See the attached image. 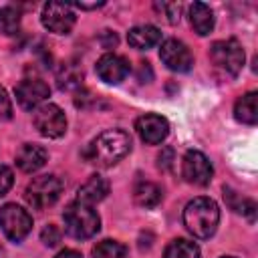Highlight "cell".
I'll return each mask as SVG.
<instances>
[{
  "instance_id": "cell-4",
  "label": "cell",
  "mask_w": 258,
  "mask_h": 258,
  "mask_svg": "<svg viewBox=\"0 0 258 258\" xmlns=\"http://www.w3.org/2000/svg\"><path fill=\"white\" fill-rule=\"evenodd\" d=\"M210 58L214 69L222 77H236L244 67V48L236 38L228 40H216L210 46Z\"/></svg>"
},
{
  "instance_id": "cell-31",
  "label": "cell",
  "mask_w": 258,
  "mask_h": 258,
  "mask_svg": "<svg viewBox=\"0 0 258 258\" xmlns=\"http://www.w3.org/2000/svg\"><path fill=\"white\" fill-rule=\"evenodd\" d=\"M0 258H2V248H0Z\"/></svg>"
},
{
  "instance_id": "cell-27",
  "label": "cell",
  "mask_w": 258,
  "mask_h": 258,
  "mask_svg": "<svg viewBox=\"0 0 258 258\" xmlns=\"http://www.w3.org/2000/svg\"><path fill=\"white\" fill-rule=\"evenodd\" d=\"M12 117V103L6 91L0 87V121H8Z\"/></svg>"
},
{
  "instance_id": "cell-1",
  "label": "cell",
  "mask_w": 258,
  "mask_h": 258,
  "mask_svg": "<svg viewBox=\"0 0 258 258\" xmlns=\"http://www.w3.org/2000/svg\"><path fill=\"white\" fill-rule=\"evenodd\" d=\"M131 151V137L123 129H107L97 135L85 149V159L89 163L111 167L121 161Z\"/></svg>"
},
{
  "instance_id": "cell-20",
  "label": "cell",
  "mask_w": 258,
  "mask_h": 258,
  "mask_svg": "<svg viewBox=\"0 0 258 258\" xmlns=\"http://www.w3.org/2000/svg\"><path fill=\"white\" fill-rule=\"evenodd\" d=\"M163 258H200V248L185 238H177L167 244Z\"/></svg>"
},
{
  "instance_id": "cell-15",
  "label": "cell",
  "mask_w": 258,
  "mask_h": 258,
  "mask_svg": "<svg viewBox=\"0 0 258 258\" xmlns=\"http://www.w3.org/2000/svg\"><path fill=\"white\" fill-rule=\"evenodd\" d=\"M109 194V181L103 175H91L77 191V202L87 204V206H95L97 202L105 200Z\"/></svg>"
},
{
  "instance_id": "cell-5",
  "label": "cell",
  "mask_w": 258,
  "mask_h": 258,
  "mask_svg": "<svg viewBox=\"0 0 258 258\" xmlns=\"http://www.w3.org/2000/svg\"><path fill=\"white\" fill-rule=\"evenodd\" d=\"M60 191H62V181L56 175H40L26 185L24 198L28 206H32L34 210H44L60 198Z\"/></svg>"
},
{
  "instance_id": "cell-6",
  "label": "cell",
  "mask_w": 258,
  "mask_h": 258,
  "mask_svg": "<svg viewBox=\"0 0 258 258\" xmlns=\"http://www.w3.org/2000/svg\"><path fill=\"white\" fill-rule=\"evenodd\" d=\"M0 228L8 240L22 242L32 230V218L24 208L16 204H6L0 208Z\"/></svg>"
},
{
  "instance_id": "cell-3",
  "label": "cell",
  "mask_w": 258,
  "mask_h": 258,
  "mask_svg": "<svg viewBox=\"0 0 258 258\" xmlns=\"http://www.w3.org/2000/svg\"><path fill=\"white\" fill-rule=\"evenodd\" d=\"M62 220H64L67 234L77 238V240L93 238L101 228V218L93 210V206H87V204H81V202L69 204L64 214H62Z\"/></svg>"
},
{
  "instance_id": "cell-24",
  "label": "cell",
  "mask_w": 258,
  "mask_h": 258,
  "mask_svg": "<svg viewBox=\"0 0 258 258\" xmlns=\"http://www.w3.org/2000/svg\"><path fill=\"white\" fill-rule=\"evenodd\" d=\"M40 240L46 244V246H56L58 242H60V230L54 226V224H48L42 232H40Z\"/></svg>"
},
{
  "instance_id": "cell-13",
  "label": "cell",
  "mask_w": 258,
  "mask_h": 258,
  "mask_svg": "<svg viewBox=\"0 0 258 258\" xmlns=\"http://www.w3.org/2000/svg\"><path fill=\"white\" fill-rule=\"evenodd\" d=\"M50 95V89L44 81L40 79H24L20 81V85L16 87V101L22 109L32 111L38 109V105Z\"/></svg>"
},
{
  "instance_id": "cell-21",
  "label": "cell",
  "mask_w": 258,
  "mask_h": 258,
  "mask_svg": "<svg viewBox=\"0 0 258 258\" xmlns=\"http://www.w3.org/2000/svg\"><path fill=\"white\" fill-rule=\"evenodd\" d=\"M224 198H226L228 206H230L234 212L244 214V216H248L250 220H254V216H256V204H254L252 200L240 198V196H238L234 189H230V187H224Z\"/></svg>"
},
{
  "instance_id": "cell-28",
  "label": "cell",
  "mask_w": 258,
  "mask_h": 258,
  "mask_svg": "<svg viewBox=\"0 0 258 258\" xmlns=\"http://www.w3.org/2000/svg\"><path fill=\"white\" fill-rule=\"evenodd\" d=\"M171 163H173V149L165 147V149L157 155V165H159L161 169H169V167H171Z\"/></svg>"
},
{
  "instance_id": "cell-2",
  "label": "cell",
  "mask_w": 258,
  "mask_h": 258,
  "mask_svg": "<svg viewBox=\"0 0 258 258\" xmlns=\"http://www.w3.org/2000/svg\"><path fill=\"white\" fill-rule=\"evenodd\" d=\"M183 224H185L187 232L200 240L214 236V232L220 224L218 204L204 196L194 198L191 202H187V206L183 210Z\"/></svg>"
},
{
  "instance_id": "cell-12",
  "label": "cell",
  "mask_w": 258,
  "mask_h": 258,
  "mask_svg": "<svg viewBox=\"0 0 258 258\" xmlns=\"http://www.w3.org/2000/svg\"><path fill=\"white\" fill-rule=\"evenodd\" d=\"M97 75L107 85H119L129 75V60L121 54L107 52L97 60Z\"/></svg>"
},
{
  "instance_id": "cell-10",
  "label": "cell",
  "mask_w": 258,
  "mask_h": 258,
  "mask_svg": "<svg viewBox=\"0 0 258 258\" xmlns=\"http://www.w3.org/2000/svg\"><path fill=\"white\" fill-rule=\"evenodd\" d=\"M159 56H161L163 64L175 73H187L194 64V56H191L189 48L177 38H167L159 48Z\"/></svg>"
},
{
  "instance_id": "cell-8",
  "label": "cell",
  "mask_w": 258,
  "mask_h": 258,
  "mask_svg": "<svg viewBox=\"0 0 258 258\" xmlns=\"http://www.w3.org/2000/svg\"><path fill=\"white\" fill-rule=\"evenodd\" d=\"M77 22L75 10L64 2H46L42 6V26L54 34H69Z\"/></svg>"
},
{
  "instance_id": "cell-18",
  "label": "cell",
  "mask_w": 258,
  "mask_h": 258,
  "mask_svg": "<svg viewBox=\"0 0 258 258\" xmlns=\"http://www.w3.org/2000/svg\"><path fill=\"white\" fill-rule=\"evenodd\" d=\"M256 101H258V95H256L254 91L242 95V97L236 101V105H234V115H236V119H238L240 123L254 125V123L258 121V105H256Z\"/></svg>"
},
{
  "instance_id": "cell-22",
  "label": "cell",
  "mask_w": 258,
  "mask_h": 258,
  "mask_svg": "<svg viewBox=\"0 0 258 258\" xmlns=\"http://www.w3.org/2000/svg\"><path fill=\"white\" fill-rule=\"evenodd\" d=\"M93 258H127V248L117 240H103L93 248Z\"/></svg>"
},
{
  "instance_id": "cell-14",
  "label": "cell",
  "mask_w": 258,
  "mask_h": 258,
  "mask_svg": "<svg viewBox=\"0 0 258 258\" xmlns=\"http://www.w3.org/2000/svg\"><path fill=\"white\" fill-rule=\"evenodd\" d=\"M48 159V153L44 147L40 145H34V143H26L18 149L16 153V165L24 171V173H32V171H38Z\"/></svg>"
},
{
  "instance_id": "cell-7",
  "label": "cell",
  "mask_w": 258,
  "mask_h": 258,
  "mask_svg": "<svg viewBox=\"0 0 258 258\" xmlns=\"http://www.w3.org/2000/svg\"><path fill=\"white\" fill-rule=\"evenodd\" d=\"M34 127L36 131L42 135V137H48V139H56L60 135H64L67 131V117H64V111L54 105V103H44L40 105L36 111H34Z\"/></svg>"
},
{
  "instance_id": "cell-9",
  "label": "cell",
  "mask_w": 258,
  "mask_h": 258,
  "mask_svg": "<svg viewBox=\"0 0 258 258\" xmlns=\"http://www.w3.org/2000/svg\"><path fill=\"white\" fill-rule=\"evenodd\" d=\"M212 163L210 159L202 153V151H196V149H189L183 159H181V175L187 183H194V185H208L210 179H212Z\"/></svg>"
},
{
  "instance_id": "cell-25",
  "label": "cell",
  "mask_w": 258,
  "mask_h": 258,
  "mask_svg": "<svg viewBox=\"0 0 258 258\" xmlns=\"http://www.w3.org/2000/svg\"><path fill=\"white\" fill-rule=\"evenodd\" d=\"M12 183H14V173H12V169L6 167V165H0V198L6 196V191L12 187Z\"/></svg>"
},
{
  "instance_id": "cell-26",
  "label": "cell",
  "mask_w": 258,
  "mask_h": 258,
  "mask_svg": "<svg viewBox=\"0 0 258 258\" xmlns=\"http://www.w3.org/2000/svg\"><path fill=\"white\" fill-rule=\"evenodd\" d=\"M157 8H161V10L165 12V16H167V20H169L171 24L179 22V12H181V6H179L177 2H163L161 6L157 4Z\"/></svg>"
},
{
  "instance_id": "cell-19",
  "label": "cell",
  "mask_w": 258,
  "mask_h": 258,
  "mask_svg": "<svg viewBox=\"0 0 258 258\" xmlns=\"http://www.w3.org/2000/svg\"><path fill=\"white\" fill-rule=\"evenodd\" d=\"M133 198H135L137 206L149 210V208H155L161 202L163 194H161V187L157 183H153V181H139L135 185V189H133Z\"/></svg>"
},
{
  "instance_id": "cell-17",
  "label": "cell",
  "mask_w": 258,
  "mask_h": 258,
  "mask_svg": "<svg viewBox=\"0 0 258 258\" xmlns=\"http://www.w3.org/2000/svg\"><path fill=\"white\" fill-rule=\"evenodd\" d=\"M189 24L200 36L210 34L214 30V12H212V8L204 2H194L189 6Z\"/></svg>"
},
{
  "instance_id": "cell-29",
  "label": "cell",
  "mask_w": 258,
  "mask_h": 258,
  "mask_svg": "<svg viewBox=\"0 0 258 258\" xmlns=\"http://www.w3.org/2000/svg\"><path fill=\"white\" fill-rule=\"evenodd\" d=\"M54 258H83L81 256V252H77V250H71V248H67V250H60Z\"/></svg>"
},
{
  "instance_id": "cell-30",
  "label": "cell",
  "mask_w": 258,
  "mask_h": 258,
  "mask_svg": "<svg viewBox=\"0 0 258 258\" xmlns=\"http://www.w3.org/2000/svg\"><path fill=\"white\" fill-rule=\"evenodd\" d=\"M224 258H234V256H224Z\"/></svg>"
},
{
  "instance_id": "cell-11",
  "label": "cell",
  "mask_w": 258,
  "mask_h": 258,
  "mask_svg": "<svg viewBox=\"0 0 258 258\" xmlns=\"http://www.w3.org/2000/svg\"><path fill=\"white\" fill-rule=\"evenodd\" d=\"M135 129L141 137V141L149 143V145H157L161 143L167 133H169V123L165 117L155 115V113H145L135 121Z\"/></svg>"
},
{
  "instance_id": "cell-23",
  "label": "cell",
  "mask_w": 258,
  "mask_h": 258,
  "mask_svg": "<svg viewBox=\"0 0 258 258\" xmlns=\"http://www.w3.org/2000/svg\"><path fill=\"white\" fill-rule=\"evenodd\" d=\"M20 28V12L12 6L0 8V32L2 34H16Z\"/></svg>"
},
{
  "instance_id": "cell-16",
  "label": "cell",
  "mask_w": 258,
  "mask_h": 258,
  "mask_svg": "<svg viewBox=\"0 0 258 258\" xmlns=\"http://www.w3.org/2000/svg\"><path fill=\"white\" fill-rule=\"evenodd\" d=\"M127 40L133 48L145 50V48H151V46L159 44L161 32H159V28H155L151 24H141V26H133L127 32Z\"/></svg>"
}]
</instances>
